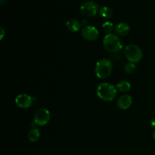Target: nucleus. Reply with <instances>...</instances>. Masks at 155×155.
<instances>
[{
    "mask_svg": "<svg viewBox=\"0 0 155 155\" xmlns=\"http://www.w3.org/2000/svg\"><path fill=\"white\" fill-rule=\"evenodd\" d=\"M96 92L98 98L104 101H113L117 94L115 86L107 83H102L98 85Z\"/></svg>",
    "mask_w": 155,
    "mask_h": 155,
    "instance_id": "1",
    "label": "nucleus"
},
{
    "mask_svg": "<svg viewBox=\"0 0 155 155\" xmlns=\"http://www.w3.org/2000/svg\"><path fill=\"white\" fill-rule=\"evenodd\" d=\"M103 46L109 52H118L123 48V44L117 35L109 33L103 39Z\"/></svg>",
    "mask_w": 155,
    "mask_h": 155,
    "instance_id": "2",
    "label": "nucleus"
},
{
    "mask_svg": "<svg viewBox=\"0 0 155 155\" xmlns=\"http://www.w3.org/2000/svg\"><path fill=\"white\" fill-rule=\"evenodd\" d=\"M112 64L108 59L103 58L98 61L95 64V75L99 79H106L112 72Z\"/></svg>",
    "mask_w": 155,
    "mask_h": 155,
    "instance_id": "3",
    "label": "nucleus"
},
{
    "mask_svg": "<svg viewBox=\"0 0 155 155\" xmlns=\"http://www.w3.org/2000/svg\"><path fill=\"white\" fill-rule=\"evenodd\" d=\"M124 54L129 62L134 64L140 61L143 57V52L142 49L138 45L134 44H130L126 46L124 49Z\"/></svg>",
    "mask_w": 155,
    "mask_h": 155,
    "instance_id": "4",
    "label": "nucleus"
},
{
    "mask_svg": "<svg viewBox=\"0 0 155 155\" xmlns=\"http://www.w3.org/2000/svg\"><path fill=\"white\" fill-rule=\"evenodd\" d=\"M98 11V5L93 1H88L83 3L80 6V12L87 18H92L97 15Z\"/></svg>",
    "mask_w": 155,
    "mask_h": 155,
    "instance_id": "5",
    "label": "nucleus"
},
{
    "mask_svg": "<svg viewBox=\"0 0 155 155\" xmlns=\"http://www.w3.org/2000/svg\"><path fill=\"white\" fill-rule=\"evenodd\" d=\"M50 117L51 114L49 110L46 108H39L35 113L34 124L39 127H43L49 122Z\"/></svg>",
    "mask_w": 155,
    "mask_h": 155,
    "instance_id": "6",
    "label": "nucleus"
},
{
    "mask_svg": "<svg viewBox=\"0 0 155 155\" xmlns=\"http://www.w3.org/2000/svg\"><path fill=\"white\" fill-rule=\"evenodd\" d=\"M35 98L27 94H20L15 98V104L22 109H27L31 107Z\"/></svg>",
    "mask_w": 155,
    "mask_h": 155,
    "instance_id": "7",
    "label": "nucleus"
},
{
    "mask_svg": "<svg viewBox=\"0 0 155 155\" xmlns=\"http://www.w3.org/2000/svg\"><path fill=\"white\" fill-rule=\"evenodd\" d=\"M82 36L88 41H95L99 36V31L93 26H86L81 32Z\"/></svg>",
    "mask_w": 155,
    "mask_h": 155,
    "instance_id": "8",
    "label": "nucleus"
},
{
    "mask_svg": "<svg viewBox=\"0 0 155 155\" xmlns=\"http://www.w3.org/2000/svg\"><path fill=\"white\" fill-rule=\"evenodd\" d=\"M133 104V98L129 95H124L120 97L117 100V107L121 110H127L130 108Z\"/></svg>",
    "mask_w": 155,
    "mask_h": 155,
    "instance_id": "9",
    "label": "nucleus"
},
{
    "mask_svg": "<svg viewBox=\"0 0 155 155\" xmlns=\"http://www.w3.org/2000/svg\"><path fill=\"white\" fill-rule=\"evenodd\" d=\"M130 26L124 22H120L117 24L115 27V33L118 36H125L130 33Z\"/></svg>",
    "mask_w": 155,
    "mask_h": 155,
    "instance_id": "10",
    "label": "nucleus"
},
{
    "mask_svg": "<svg viewBox=\"0 0 155 155\" xmlns=\"http://www.w3.org/2000/svg\"><path fill=\"white\" fill-rule=\"evenodd\" d=\"M66 27L69 31L76 33V32H78L81 28V23H80L76 19H70L69 21H67Z\"/></svg>",
    "mask_w": 155,
    "mask_h": 155,
    "instance_id": "11",
    "label": "nucleus"
},
{
    "mask_svg": "<svg viewBox=\"0 0 155 155\" xmlns=\"http://www.w3.org/2000/svg\"><path fill=\"white\" fill-rule=\"evenodd\" d=\"M40 130L36 127H33L28 133V139L30 142H35L40 138Z\"/></svg>",
    "mask_w": 155,
    "mask_h": 155,
    "instance_id": "12",
    "label": "nucleus"
},
{
    "mask_svg": "<svg viewBox=\"0 0 155 155\" xmlns=\"http://www.w3.org/2000/svg\"><path fill=\"white\" fill-rule=\"evenodd\" d=\"M117 89L119 91H120L121 92H127L130 91V89H131V84H130L129 81L122 80V81H120L117 84Z\"/></svg>",
    "mask_w": 155,
    "mask_h": 155,
    "instance_id": "13",
    "label": "nucleus"
},
{
    "mask_svg": "<svg viewBox=\"0 0 155 155\" xmlns=\"http://www.w3.org/2000/svg\"><path fill=\"white\" fill-rule=\"evenodd\" d=\"M99 14L103 18H105V19H108L110 18L113 15V11L111 10V8L107 6H104V7L101 8L99 10Z\"/></svg>",
    "mask_w": 155,
    "mask_h": 155,
    "instance_id": "14",
    "label": "nucleus"
},
{
    "mask_svg": "<svg viewBox=\"0 0 155 155\" xmlns=\"http://www.w3.org/2000/svg\"><path fill=\"white\" fill-rule=\"evenodd\" d=\"M102 29L103 30H104V33H106L107 34L111 33V32L113 31L114 30L113 23L110 22V21H105V22L102 24Z\"/></svg>",
    "mask_w": 155,
    "mask_h": 155,
    "instance_id": "15",
    "label": "nucleus"
},
{
    "mask_svg": "<svg viewBox=\"0 0 155 155\" xmlns=\"http://www.w3.org/2000/svg\"><path fill=\"white\" fill-rule=\"evenodd\" d=\"M136 65H135L134 63H132V62H129V63L126 64V65L124 66V71L128 74H133L136 71Z\"/></svg>",
    "mask_w": 155,
    "mask_h": 155,
    "instance_id": "16",
    "label": "nucleus"
},
{
    "mask_svg": "<svg viewBox=\"0 0 155 155\" xmlns=\"http://www.w3.org/2000/svg\"><path fill=\"white\" fill-rule=\"evenodd\" d=\"M151 126L153 127H155V119H153L151 120Z\"/></svg>",
    "mask_w": 155,
    "mask_h": 155,
    "instance_id": "17",
    "label": "nucleus"
},
{
    "mask_svg": "<svg viewBox=\"0 0 155 155\" xmlns=\"http://www.w3.org/2000/svg\"><path fill=\"white\" fill-rule=\"evenodd\" d=\"M1 30H2V36H1V39H2L3 36H4V29L2 27H1Z\"/></svg>",
    "mask_w": 155,
    "mask_h": 155,
    "instance_id": "18",
    "label": "nucleus"
},
{
    "mask_svg": "<svg viewBox=\"0 0 155 155\" xmlns=\"http://www.w3.org/2000/svg\"><path fill=\"white\" fill-rule=\"evenodd\" d=\"M6 2V0H0V3H1V5H3L5 2Z\"/></svg>",
    "mask_w": 155,
    "mask_h": 155,
    "instance_id": "19",
    "label": "nucleus"
},
{
    "mask_svg": "<svg viewBox=\"0 0 155 155\" xmlns=\"http://www.w3.org/2000/svg\"><path fill=\"white\" fill-rule=\"evenodd\" d=\"M152 136H153V138H154V139H155V130H154V132H153V133H152Z\"/></svg>",
    "mask_w": 155,
    "mask_h": 155,
    "instance_id": "20",
    "label": "nucleus"
}]
</instances>
